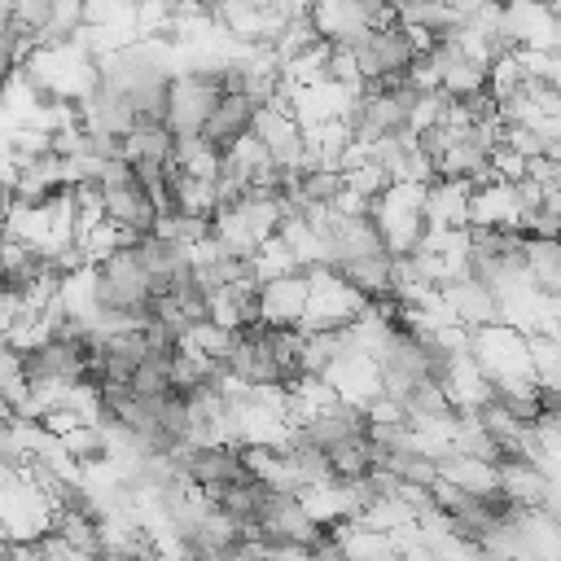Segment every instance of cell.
Here are the masks:
<instances>
[{"instance_id":"6da1fadb","label":"cell","mask_w":561,"mask_h":561,"mask_svg":"<svg viewBox=\"0 0 561 561\" xmlns=\"http://www.w3.org/2000/svg\"><path fill=\"white\" fill-rule=\"evenodd\" d=\"M259 110H263V105H259L254 96H245V92H224L219 105L210 110L206 127H202V140H206L210 149L228 153V149L241 145L245 136H254V118H259Z\"/></svg>"}]
</instances>
